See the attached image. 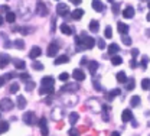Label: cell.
I'll use <instances>...</instances> for the list:
<instances>
[{
	"label": "cell",
	"instance_id": "obj_1",
	"mask_svg": "<svg viewBox=\"0 0 150 136\" xmlns=\"http://www.w3.org/2000/svg\"><path fill=\"white\" fill-rule=\"evenodd\" d=\"M81 36H82V46L87 48V49H92L94 45H95V39L91 38V36H87V35H84V33H82Z\"/></svg>",
	"mask_w": 150,
	"mask_h": 136
},
{
	"label": "cell",
	"instance_id": "obj_2",
	"mask_svg": "<svg viewBox=\"0 0 150 136\" xmlns=\"http://www.w3.org/2000/svg\"><path fill=\"white\" fill-rule=\"evenodd\" d=\"M13 106H15V103L10 98H3L2 103H0V109H2L3 111H10L13 109Z\"/></svg>",
	"mask_w": 150,
	"mask_h": 136
},
{
	"label": "cell",
	"instance_id": "obj_3",
	"mask_svg": "<svg viewBox=\"0 0 150 136\" xmlns=\"http://www.w3.org/2000/svg\"><path fill=\"white\" fill-rule=\"evenodd\" d=\"M23 122H25L26 124H29V126L35 124V122H36V119H35V113H32V111L25 113V114H23Z\"/></svg>",
	"mask_w": 150,
	"mask_h": 136
},
{
	"label": "cell",
	"instance_id": "obj_4",
	"mask_svg": "<svg viewBox=\"0 0 150 136\" xmlns=\"http://www.w3.org/2000/svg\"><path fill=\"white\" fill-rule=\"evenodd\" d=\"M56 13H58L59 16H67V15H68V6H67L65 3H58V6H56Z\"/></svg>",
	"mask_w": 150,
	"mask_h": 136
},
{
	"label": "cell",
	"instance_id": "obj_5",
	"mask_svg": "<svg viewBox=\"0 0 150 136\" xmlns=\"http://www.w3.org/2000/svg\"><path fill=\"white\" fill-rule=\"evenodd\" d=\"M39 127H41V132H42V136H48L49 135V130H48V124H46V119L42 117L39 120Z\"/></svg>",
	"mask_w": 150,
	"mask_h": 136
},
{
	"label": "cell",
	"instance_id": "obj_6",
	"mask_svg": "<svg viewBox=\"0 0 150 136\" xmlns=\"http://www.w3.org/2000/svg\"><path fill=\"white\" fill-rule=\"evenodd\" d=\"M10 57L6 55V54H0V68H6L9 64H10Z\"/></svg>",
	"mask_w": 150,
	"mask_h": 136
},
{
	"label": "cell",
	"instance_id": "obj_7",
	"mask_svg": "<svg viewBox=\"0 0 150 136\" xmlns=\"http://www.w3.org/2000/svg\"><path fill=\"white\" fill-rule=\"evenodd\" d=\"M121 120L126 123V122H130V120H133V113H131V110L130 109H126L123 113H121Z\"/></svg>",
	"mask_w": 150,
	"mask_h": 136
},
{
	"label": "cell",
	"instance_id": "obj_8",
	"mask_svg": "<svg viewBox=\"0 0 150 136\" xmlns=\"http://www.w3.org/2000/svg\"><path fill=\"white\" fill-rule=\"evenodd\" d=\"M58 51H59V46L56 44H51L48 46V57H55L58 54Z\"/></svg>",
	"mask_w": 150,
	"mask_h": 136
},
{
	"label": "cell",
	"instance_id": "obj_9",
	"mask_svg": "<svg viewBox=\"0 0 150 136\" xmlns=\"http://www.w3.org/2000/svg\"><path fill=\"white\" fill-rule=\"evenodd\" d=\"M39 55H42V49H41L39 46H33V48L31 49V52H29V57H31L32 59H36Z\"/></svg>",
	"mask_w": 150,
	"mask_h": 136
},
{
	"label": "cell",
	"instance_id": "obj_10",
	"mask_svg": "<svg viewBox=\"0 0 150 136\" xmlns=\"http://www.w3.org/2000/svg\"><path fill=\"white\" fill-rule=\"evenodd\" d=\"M72 77H74L77 81H82V80L85 78V74H84V71H82V70L77 68V70H74V72H72Z\"/></svg>",
	"mask_w": 150,
	"mask_h": 136
},
{
	"label": "cell",
	"instance_id": "obj_11",
	"mask_svg": "<svg viewBox=\"0 0 150 136\" xmlns=\"http://www.w3.org/2000/svg\"><path fill=\"white\" fill-rule=\"evenodd\" d=\"M36 8H38V15H41V16H46V15H48V9H46L45 3L39 2V3L36 5Z\"/></svg>",
	"mask_w": 150,
	"mask_h": 136
},
{
	"label": "cell",
	"instance_id": "obj_12",
	"mask_svg": "<svg viewBox=\"0 0 150 136\" xmlns=\"http://www.w3.org/2000/svg\"><path fill=\"white\" fill-rule=\"evenodd\" d=\"M117 29H118V32H120L121 36L127 35V32H128V26H127L126 23H123V22H118V23H117Z\"/></svg>",
	"mask_w": 150,
	"mask_h": 136
},
{
	"label": "cell",
	"instance_id": "obj_13",
	"mask_svg": "<svg viewBox=\"0 0 150 136\" xmlns=\"http://www.w3.org/2000/svg\"><path fill=\"white\" fill-rule=\"evenodd\" d=\"M54 83H55V80L49 75L42 78V87H54Z\"/></svg>",
	"mask_w": 150,
	"mask_h": 136
},
{
	"label": "cell",
	"instance_id": "obj_14",
	"mask_svg": "<svg viewBox=\"0 0 150 136\" xmlns=\"http://www.w3.org/2000/svg\"><path fill=\"white\" fill-rule=\"evenodd\" d=\"M123 16H124L126 19H131V18L134 16V9H133L131 6H127V8L123 10Z\"/></svg>",
	"mask_w": 150,
	"mask_h": 136
},
{
	"label": "cell",
	"instance_id": "obj_15",
	"mask_svg": "<svg viewBox=\"0 0 150 136\" xmlns=\"http://www.w3.org/2000/svg\"><path fill=\"white\" fill-rule=\"evenodd\" d=\"M97 70H98V62H97V61H90V62H88V71L94 75V74L97 72Z\"/></svg>",
	"mask_w": 150,
	"mask_h": 136
},
{
	"label": "cell",
	"instance_id": "obj_16",
	"mask_svg": "<svg viewBox=\"0 0 150 136\" xmlns=\"http://www.w3.org/2000/svg\"><path fill=\"white\" fill-rule=\"evenodd\" d=\"M92 9L95 12H102L104 10V3L102 2H98V0H94V2H92Z\"/></svg>",
	"mask_w": 150,
	"mask_h": 136
},
{
	"label": "cell",
	"instance_id": "obj_17",
	"mask_svg": "<svg viewBox=\"0 0 150 136\" xmlns=\"http://www.w3.org/2000/svg\"><path fill=\"white\" fill-rule=\"evenodd\" d=\"M71 16H72V19H74V21H79V19L84 16V10H82V9H75V10L72 12V15H71Z\"/></svg>",
	"mask_w": 150,
	"mask_h": 136
},
{
	"label": "cell",
	"instance_id": "obj_18",
	"mask_svg": "<svg viewBox=\"0 0 150 136\" xmlns=\"http://www.w3.org/2000/svg\"><path fill=\"white\" fill-rule=\"evenodd\" d=\"M25 107H26V98H25L23 96H19V97H18V109L23 110Z\"/></svg>",
	"mask_w": 150,
	"mask_h": 136
},
{
	"label": "cell",
	"instance_id": "obj_19",
	"mask_svg": "<svg viewBox=\"0 0 150 136\" xmlns=\"http://www.w3.org/2000/svg\"><path fill=\"white\" fill-rule=\"evenodd\" d=\"M98 29H100L98 21H91V22H90V31H91V32H98Z\"/></svg>",
	"mask_w": 150,
	"mask_h": 136
},
{
	"label": "cell",
	"instance_id": "obj_20",
	"mask_svg": "<svg viewBox=\"0 0 150 136\" xmlns=\"http://www.w3.org/2000/svg\"><path fill=\"white\" fill-rule=\"evenodd\" d=\"M120 51V46L117 45V44H110V48H108V54L110 55H114V54H117Z\"/></svg>",
	"mask_w": 150,
	"mask_h": 136
},
{
	"label": "cell",
	"instance_id": "obj_21",
	"mask_svg": "<svg viewBox=\"0 0 150 136\" xmlns=\"http://www.w3.org/2000/svg\"><path fill=\"white\" fill-rule=\"evenodd\" d=\"M69 61V58L67 57V55H61V57H58L56 59H55V65H59V64H67Z\"/></svg>",
	"mask_w": 150,
	"mask_h": 136
},
{
	"label": "cell",
	"instance_id": "obj_22",
	"mask_svg": "<svg viewBox=\"0 0 150 136\" xmlns=\"http://www.w3.org/2000/svg\"><path fill=\"white\" fill-rule=\"evenodd\" d=\"M13 64H15V67H16L18 70H23V68L26 67V62H25L23 59H13Z\"/></svg>",
	"mask_w": 150,
	"mask_h": 136
},
{
	"label": "cell",
	"instance_id": "obj_23",
	"mask_svg": "<svg viewBox=\"0 0 150 136\" xmlns=\"http://www.w3.org/2000/svg\"><path fill=\"white\" fill-rule=\"evenodd\" d=\"M115 78H117V81H118V83H127V77H126V72H124V71L117 72Z\"/></svg>",
	"mask_w": 150,
	"mask_h": 136
},
{
	"label": "cell",
	"instance_id": "obj_24",
	"mask_svg": "<svg viewBox=\"0 0 150 136\" xmlns=\"http://www.w3.org/2000/svg\"><path fill=\"white\" fill-rule=\"evenodd\" d=\"M39 94L41 96H43V94H54V87H41Z\"/></svg>",
	"mask_w": 150,
	"mask_h": 136
},
{
	"label": "cell",
	"instance_id": "obj_25",
	"mask_svg": "<svg viewBox=\"0 0 150 136\" xmlns=\"http://www.w3.org/2000/svg\"><path fill=\"white\" fill-rule=\"evenodd\" d=\"M120 93H121L120 90H113V91H110V93H107V94H105V98L111 101V100H113L114 97H117V96H118Z\"/></svg>",
	"mask_w": 150,
	"mask_h": 136
},
{
	"label": "cell",
	"instance_id": "obj_26",
	"mask_svg": "<svg viewBox=\"0 0 150 136\" xmlns=\"http://www.w3.org/2000/svg\"><path fill=\"white\" fill-rule=\"evenodd\" d=\"M61 32L65 33V35H71V33H72V29H71L67 23H62V25H61Z\"/></svg>",
	"mask_w": 150,
	"mask_h": 136
},
{
	"label": "cell",
	"instance_id": "obj_27",
	"mask_svg": "<svg viewBox=\"0 0 150 136\" xmlns=\"http://www.w3.org/2000/svg\"><path fill=\"white\" fill-rule=\"evenodd\" d=\"M140 104V97L138 96H133L131 98H130V106L131 107H137Z\"/></svg>",
	"mask_w": 150,
	"mask_h": 136
},
{
	"label": "cell",
	"instance_id": "obj_28",
	"mask_svg": "<svg viewBox=\"0 0 150 136\" xmlns=\"http://www.w3.org/2000/svg\"><path fill=\"white\" fill-rule=\"evenodd\" d=\"M9 130V123L7 122H0V135H3Z\"/></svg>",
	"mask_w": 150,
	"mask_h": 136
},
{
	"label": "cell",
	"instance_id": "obj_29",
	"mask_svg": "<svg viewBox=\"0 0 150 136\" xmlns=\"http://www.w3.org/2000/svg\"><path fill=\"white\" fill-rule=\"evenodd\" d=\"M15 21H16V15H15L13 12H7V13H6V22L13 23Z\"/></svg>",
	"mask_w": 150,
	"mask_h": 136
},
{
	"label": "cell",
	"instance_id": "obj_30",
	"mask_svg": "<svg viewBox=\"0 0 150 136\" xmlns=\"http://www.w3.org/2000/svg\"><path fill=\"white\" fill-rule=\"evenodd\" d=\"M134 87H136V81H134V78H130V80L126 83V90L130 91V90H133Z\"/></svg>",
	"mask_w": 150,
	"mask_h": 136
},
{
	"label": "cell",
	"instance_id": "obj_31",
	"mask_svg": "<svg viewBox=\"0 0 150 136\" xmlns=\"http://www.w3.org/2000/svg\"><path fill=\"white\" fill-rule=\"evenodd\" d=\"M61 90H62V91H77V90H78V87H77L75 84H68V85L62 87Z\"/></svg>",
	"mask_w": 150,
	"mask_h": 136
},
{
	"label": "cell",
	"instance_id": "obj_32",
	"mask_svg": "<svg viewBox=\"0 0 150 136\" xmlns=\"http://www.w3.org/2000/svg\"><path fill=\"white\" fill-rule=\"evenodd\" d=\"M78 119H79V116H78V113H71L69 114V123L74 126L77 122H78Z\"/></svg>",
	"mask_w": 150,
	"mask_h": 136
},
{
	"label": "cell",
	"instance_id": "obj_33",
	"mask_svg": "<svg viewBox=\"0 0 150 136\" xmlns=\"http://www.w3.org/2000/svg\"><path fill=\"white\" fill-rule=\"evenodd\" d=\"M111 62H113V65H120V64L123 62V59H121V57H118V55H113V57H111Z\"/></svg>",
	"mask_w": 150,
	"mask_h": 136
},
{
	"label": "cell",
	"instance_id": "obj_34",
	"mask_svg": "<svg viewBox=\"0 0 150 136\" xmlns=\"http://www.w3.org/2000/svg\"><path fill=\"white\" fill-rule=\"evenodd\" d=\"M141 88L143 90H149L150 88V78H144L141 81Z\"/></svg>",
	"mask_w": 150,
	"mask_h": 136
},
{
	"label": "cell",
	"instance_id": "obj_35",
	"mask_svg": "<svg viewBox=\"0 0 150 136\" xmlns=\"http://www.w3.org/2000/svg\"><path fill=\"white\" fill-rule=\"evenodd\" d=\"M15 46L19 48V49H25V42H23L22 39H16V41H15Z\"/></svg>",
	"mask_w": 150,
	"mask_h": 136
},
{
	"label": "cell",
	"instance_id": "obj_36",
	"mask_svg": "<svg viewBox=\"0 0 150 136\" xmlns=\"http://www.w3.org/2000/svg\"><path fill=\"white\" fill-rule=\"evenodd\" d=\"M32 67H33V70H36V71H42V70H43V65H42V62H38V61H35Z\"/></svg>",
	"mask_w": 150,
	"mask_h": 136
},
{
	"label": "cell",
	"instance_id": "obj_37",
	"mask_svg": "<svg viewBox=\"0 0 150 136\" xmlns=\"http://www.w3.org/2000/svg\"><path fill=\"white\" fill-rule=\"evenodd\" d=\"M18 90H19V84H18V83H13V84L10 85V88H9V91H10L12 94L18 93Z\"/></svg>",
	"mask_w": 150,
	"mask_h": 136
},
{
	"label": "cell",
	"instance_id": "obj_38",
	"mask_svg": "<svg viewBox=\"0 0 150 136\" xmlns=\"http://www.w3.org/2000/svg\"><path fill=\"white\" fill-rule=\"evenodd\" d=\"M121 41H123V44H124V45H127V46H130V45H131V39H130L127 35L121 36Z\"/></svg>",
	"mask_w": 150,
	"mask_h": 136
},
{
	"label": "cell",
	"instance_id": "obj_39",
	"mask_svg": "<svg viewBox=\"0 0 150 136\" xmlns=\"http://www.w3.org/2000/svg\"><path fill=\"white\" fill-rule=\"evenodd\" d=\"M104 35H105V38H111V36H113V29H111V26H107V28H105Z\"/></svg>",
	"mask_w": 150,
	"mask_h": 136
},
{
	"label": "cell",
	"instance_id": "obj_40",
	"mask_svg": "<svg viewBox=\"0 0 150 136\" xmlns=\"http://www.w3.org/2000/svg\"><path fill=\"white\" fill-rule=\"evenodd\" d=\"M95 44L98 45L100 49H104V48H105V42H104V39H98V41H95Z\"/></svg>",
	"mask_w": 150,
	"mask_h": 136
},
{
	"label": "cell",
	"instance_id": "obj_41",
	"mask_svg": "<svg viewBox=\"0 0 150 136\" xmlns=\"http://www.w3.org/2000/svg\"><path fill=\"white\" fill-rule=\"evenodd\" d=\"M68 78H69V74H68V72L59 74V80H61V81H68Z\"/></svg>",
	"mask_w": 150,
	"mask_h": 136
},
{
	"label": "cell",
	"instance_id": "obj_42",
	"mask_svg": "<svg viewBox=\"0 0 150 136\" xmlns=\"http://www.w3.org/2000/svg\"><path fill=\"white\" fill-rule=\"evenodd\" d=\"M19 78H20V80H23V81H26V83H28V80H29V78H31V75H29V74H28V72H22V74H20V77H19Z\"/></svg>",
	"mask_w": 150,
	"mask_h": 136
},
{
	"label": "cell",
	"instance_id": "obj_43",
	"mask_svg": "<svg viewBox=\"0 0 150 136\" xmlns=\"http://www.w3.org/2000/svg\"><path fill=\"white\" fill-rule=\"evenodd\" d=\"M147 64H149V57H143V59H141V67H143L144 70H146Z\"/></svg>",
	"mask_w": 150,
	"mask_h": 136
},
{
	"label": "cell",
	"instance_id": "obj_44",
	"mask_svg": "<svg viewBox=\"0 0 150 136\" xmlns=\"http://www.w3.org/2000/svg\"><path fill=\"white\" fill-rule=\"evenodd\" d=\"M92 84H94V87H95V90H97V91H102V87H101V84H100V83H97V81L94 80V81H92Z\"/></svg>",
	"mask_w": 150,
	"mask_h": 136
},
{
	"label": "cell",
	"instance_id": "obj_45",
	"mask_svg": "<svg viewBox=\"0 0 150 136\" xmlns=\"http://www.w3.org/2000/svg\"><path fill=\"white\" fill-rule=\"evenodd\" d=\"M33 87H35V83H33V81H31V83H26V90H28V91H31Z\"/></svg>",
	"mask_w": 150,
	"mask_h": 136
},
{
	"label": "cell",
	"instance_id": "obj_46",
	"mask_svg": "<svg viewBox=\"0 0 150 136\" xmlns=\"http://www.w3.org/2000/svg\"><path fill=\"white\" fill-rule=\"evenodd\" d=\"M118 12H120V10H118V5H117V3H113V13L117 15Z\"/></svg>",
	"mask_w": 150,
	"mask_h": 136
},
{
	"label": "cell",
	"instance_id": "obj_47",
	"mask_svg": "<svg viewBox=\"0 0 150 136\" xmlns=\"http://www.w3.org/2000/svg\"><path fill=\"white\" fill-rule=\"evenodd\" d=\"M19 31H20L22 35H28V33H29V29H28V28H19Z\"/></svg>",
	"mask_w": 150,
	"mask_h": 136
},
{
	"label": "cell",
	"instance_id": "obj_48",
	"mask_svg": "<svg viewBox=\"0 0 150 136\" xmlns=\"http://www.w3.org/2000/svg\"><path fill=\"white\" fill-rule=\"evenodd\" d=\"M130 67H131V68H136V67H137V62H136V59H134V58L130 61Z\"/></svg>",
	"mask_w": 150,
	"mask_h": 136
},
{
	"label": "cell",
	"instance_id": "obj_49",
	"mask_svg": "<svg viewBox=\"0 0 150 136\" xmlns=\"http://www.w3.org/2000/svg\"><path fill=\"white\" fill-rule=\"evenodd\" d=\"M137 54H138V49H137V48H134V49L131 51V55H133V58H136V57H137Z\"/></svg>",
	"mask_w": 150,
	"mask_h": 136
},
{
	"label": "cell",
	"instance_id": "obj_50",
	"mask_svg": "<svg viewBox=\"0 0 150 136\" xmlns=\"http://www.w3.org/2000/svg\"><path fill=\"white\" fill-rule=\"evenodd\" d=\"M69 135H71V136H79V135H78V132H77V130H74V129H71V130H69Z\"/></svg>",
	"mask_w": 150,
	"mask_h": 136
},
{
	"label": "cell",
	"instance_id": "obj_51",
	"mask_svg": "<svg viewBox=\"0 0 150 136\" xmlns=\"http://www.w3.org/2000/svg\"><path fill=\"white\" fill-rule=\"evenodd\" d=\"M5 83H6V78H5V75H2V77H0V87H2Z\"/></svg>",
	"mask_w": 150,
	"mask_h": 136
},
{
	"label": "cell",
	"instance_id": "obj_52",
	"mask_svg": "<svg viewBox=\"0 0 150 136\" xmlns=\"http://www.w3.org/2000/svg\"><path fill=\"white\" fill-rule=\"evenodd\" d=\"M7 10H9L7 6H0V12H7Z\"/></svg>",
	"mask_w": 150,
	"mask_h": 136
},
{
	"label": "cell",
	"instance_id": "obj_53",
	"mask_svg": "<svg viewBox=\"0 0 150 136\" xmlns=\"http://www.w3.org/2000/svg\"><path fill=\"white\" fill-rule=\"evenodd\" d=\"M102 110H104V111H110L111 107H110V106H102Z\"/></svg>",
	"mask_w": 150,
	"mask_h": 136
},
{
	"label": "cell",
	"instance_id": "obj_54",
	"mask_svg": "<svg viewBox=\"0 0 150 136\" xmlns=\"http://www.w3.org/2000/svg\"><path fill=\"white\" fill-rule=\"evenodd\" d=\"M72 3H74V5H79L81 0H72Z\"/></svg>",
	"mask_w": 150,
	"mask_h": 136
},
{
	"label": "cell",
	"instance_id": "obj_55",
	"mask_svg": "<svg viewBox=\"0 0 150 136\" xmlns=\"http://www.w3.org/2000/svg\"><path fill=\"white\" fill-rule=\"evenodd\" d=\"M110 136H120V133H118V132H113Z\"/></svg>",
	"mask_w": 150,
	"mask_h": 136
},
{
	"label": "cell",
	"instance_id": "obj_56",
	"mask_svg": "<svg viewBox=\"0 0 150 136\" xmlns=\"http://www.w3.org/2000/svg\"><path fill=\"white\" fill-rule=\"evenodd\" d=\"M3 21H5V19H3L2 16H0V26H2V25H3Z\"/></svg>",
	"mask_w": 150,
	"mask_h": 136
},
{
	"label": "cell",
	"instance_id": "obj_57",
	"mask_svg": "<svg viewBox=\"0 0 150 136\" xmlns=\"http://www.w3.org/2000/svg\"><path fill=\"white\" fill-rule=\"evenodd\" d=\"M146 19H147V21H149V22H150V12H149V13H147V16H146Z\"/></svg>",
	"mask_w": 150,
	"mask_h": 136
},
{
	"label": "cell",
	"instance_id": "obj_58",
	"mask_svg": "<svg viewBox=\"0 0 150 136\" xmlns=\"http://www.w3.org/2000/svg\"><path fill=\"white\" fill-rule=\"evenodd\" d=\"M146 35H147L149 38H150V29H147V32H146Z\"/></svg>",
	"mask_w": 150,
	"mask_h": 136
},
{
	"label": "cell",
	"instance_id": "obj_59",
	"mask_svg": "<svg viewBox=\"0 0 150 136\" xmlns=\"http://www.w3.org/2000/svg\"><path fill=\"white\" fill-rule=\"evenodd\" d=\"M147 6H149V9H150V2H149V3H147Z\"/></svg>",
	"mask_w": 150,
	"mask_h": 136
}]
</instances>
